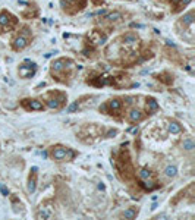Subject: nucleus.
<instances>
[{"label":"nucleus","mask_w":195,"mask_h":220,"mask_svg":"<svg viewBox=\"0 0 195 220\" xmlns=\"http://www.w3.org/2000/svg\"><path fill=\"white\" fill-rule=\"evenodd\" d=\"M16 25V18L12 16L9 12L3 11L0 13V32H6Z\"/></svg>","instance_id":"obj_1"},{"label":"nucleus","mask_w":195,"mask_h":220,"mask_svg":"<svg viewBox=\"0 0 195 220\" xmlns=\"http://www.w3.org/2000/svg\"><path fill=\"white\" fill-rule=\"evenodd\" d=\"M29 29L28 28H24L22 32L18 35L16 38L13 40V43H12V47H13V50H22V49H25L28 45V43H29Z\"/></svg>","instance_id":"obj_2"},{"label":"nucleus","mask_w":195,"mask_h":220,"mask_svg":"<svg viewBox=\"0 0 195 220\" xmlns=\"http://www.w3.org/2000/svg\"><path fill=\"white\" fill-rule=\"evenodd\" d=\"M51 156L54 160H72L75 157V153L69 148H63V147H54L53 151H51Z\"/></svg>","instance_id":"obj_3"},{"label":"nucleus","mask_w":195,"mask_h":220,"mask_svg":"<svg viewBox=\"0 0 195 220\" xmlns=\"http://www.w3.org/2000/svg\"><path fill=\"white\" fill-rule=\"evenodd\" d=\"M69 62L71 60H66V59H57V60H54L53 65H51V73H53V76H57L60 72L66 71V68H73V62L69 66H66Z\"/></svg>","instance_id":"obj_4"},{"label":"nucleus","mask_w":195,"mask_h":220,"mask_svg":"<svg viewBox=\"0 0 195 220\" xmlns=\"http://www.w3.org/2000/svg\"><path fill=\"white\" fill-rule=\"evenodd\" d=\"M35 69H37V66H35V63L32 62H24L21 66H19V75L22 76V78H31L34 73H35Z\"/></svg>","instance_id":"obj_5"},{"label":"nucleus","mask_w":195,"mask_h":220,"mask_svg":"<svg viewBox=\"0 0 195 220\" xmlns=\"http://www.w3.org/2000/svg\"><path fill=\"white\" fill-rule=\"evenodd\" d=\"M60 3H62V7H63L65 11H67L69 7H75V9H73V13L76 11H81V9L85 7V0H60Z\"/></svg>","instance_id":"obj_6"},{"label":"nucleus","mask_w":195,"mask_h":220,"mask_svg":"<svg viewBox=\"0 0 195 220\" xmlns=\"http://www.w3.org/2000/svg\"><path fill=\"white\" fill-rule=\"evenodd\" d=\"M106 34H103L101 31H93L91 35H89V43L94 45H100V44H104L106 41Z\"/></svg>","instance_id":"obj_7"},{"label":"nucleus","mask_w":195,"mask_h":220,"mask_svg":"<svg viewBox=\"0 0 195 220\" xmlns=\"http://www.w3.org/2000/svg\"><path fill=\"white\" fill-rule=\"evenodd\" d=\"M63 101H65V96L63 94H57V97H51V98L47 100V106L51 109H59Z\"/></svg>","instance_id":"obj_8"},{"label":"nucleus","mask_w":195,"mask_h":220,"mask_svg":"<svg viewBox=\"0 0 195 220\" xmlns=\"http://www.w3.org/2000/svg\"><path fill=\"white\" fill-rule=\"evenodd\" d=\"M106 109H109V113L113 114L115 112H119L122 109V101L119 98H115V100H110V101L106 104Z\"/></svg>","instance_id":"obj_9"},{"label":"nucleus","mask_w":195,"mask_h":220,"mask_svg":"<svg viewBox=\"0 0 195 220\" xmlns=\"http://www.w3.org/2000/svg\"><path fill=\"white\" fill-rule=\"evenodd\" d=\"M122 41L125 45H134L138 43V35L134 32H128V34L122 35Z\"/></svg>","instance_id":"obj_10"},{"label":"nucleus","mask_w":195,"mask_h":220,"mask_svg":"<svg viewBox=\"0 0 195 220\" xmlns=\"http://www.w3.org/2000/svg\"><path fill=\"white\" fill-rule=\"evenodd\" d=\"M28 101H29L28 104L22 101V104L27 106V109H31V110H43L44 109V104L41 101H38V100H28Z\"/></svg>","instance_id":"obj_11"},{"label":"nucleus","mask_w":195,"mask_h":220,"mask_svg":"<svg viewBox=\"0 0 195 220\" xmlns=\"http://www.w3.org/2000/svg\"><path fill=\"white\" fill-rule=\"evenodd\" d=\"M35 175H37V167H32V178L29 176V181H28V191L32 194L34 191H35V182H37V179H35Z\"/></svg>","instance_id":"obj_12"},{"label":"nucleus","mask_w":195,"mask_h":220,"mask_svg":"<svg viewBox=\"0 0 195 220\" xmlns=\"http://www.w3.org/2000/svg\"><path fill=\"white\" fill-rule=\"evenodd\" d=\"M141 119H142V113L139 112V110L134 109V110L129 112V120H131V122H134L135 123V122H139Z\"/></svg>","instance_id":"obj_13"},{"label":"nucleus","mask_w":195,"mask_h":220,"mask_svg":"<svg viewBox=\"0 0 195 220\" xmlns=\"http://www.w3.org/2000/svg\"><path fill=\"white\" fill-rule=\"evenodd\" d=\"M157 109H158V104H157V101H156V100H153V98H150V100H148V103H147V112L151 114L153 112H156Z\"/></svg>","instance_id":"obj_14"},{"label":"nucleus","mask_w":195,"mask_h":220,"mask_svg":"<svg viewBox=\"0 0 195 220\" xmlns=\"http://www.w3.org/2000/svg\"><path fill=\"white\" fill-rule=\"evenodd\" d=\"M136 213H138V210L135 209V207H132V209H128V210H126V211L123 213V216H125V219H135Z\"/></svg>","instance_id":"obj_15"},{"label":"nucleus","mask_w":195,"mask_h":220,"mask_svg":"<svg viewBox=\"0 0 195 220\" xmlns=\"http://www.w3.org/2000/svg\"><path fill=\"white\" fill-rule=\"evenodd\" d=\"M182 131L180 128V125L176 123V122H172V123H169V132H172V134H179Z\"/></svg>","instance_id":"obj_16"},{"label":"nucleus","mask_w":195,"mask_h":220,"mask_svg":"<svg viewBox=\"0 0 195 220\" xmlns=\"http://www.w3.org/2000/svg\"><path fill=\"white\" fill-rule=\"evenodd\" d=\"M122 18V15L119 13V12H113V13H110V15H107V21H110V22H113V21H117V19H120Z\"/></svg>","instance_id":"obj_17"},{"label":"nucleus","mask_w":195,"mask_h":220,"mask_svg":"<svg viewBox=\"0 0 195 220\" xmlns=\"http://www.w3.org/2000/svg\"><path fill=\"white\" fill-rule=\"evenodd\" d=\"M166 175L170 176V178H172V176H175V175H176V167H175V166H167V167H166Z\"/></svg>","instance_id":"obj_18"},{"label":"nucleus","mask_w":195,"mask_h":220,"mask_svg":"<svg viewBox=\"0 0 195 220\" xmlns=\"http://www.w3.org/2000/svg\"><path fill=\"white\" fill-rule=\"evenodd\" d=\"M139 176H141L142 179H148V178L151 176V172L150 170H147V169H142L141 172H139Z\"/></svg>","instance_id":"obj_19"},{"label":"nucleus","mask_w":195,"mask_h":220,"mask_svg":"<svg viewBox=\"0 0 195 220\" xmlns=\"http://www.w3.org/2000/svg\"><path fill=\"white\" fill-rule=\"evenodd\" d=\"M0 191H2V194H3L5 197H7V195H9V191H7V188H6L3 183H0Z\"/></svg>","instance_id":"obj_20"},{"label":"nucleus","mask_w":195,"mask_h":220,"mask_svg":"<svg viewBox=\"0 0 195 220\" xmlns=\"http://www.w3.org/2000/svg\"><path fill=\"white\" fill-rule=\"evenodd\" d=\"M184 147L186 148V150H192V148H194V142H192V141H185L184 142Z\"/></svg>","instance_id":"obj_21"},{"label":"nucleus","mask_w":195,"mask_h":220,"mask_svg":"<svg viewBox=\"0 0 195 220\" xmlns=\"http://www.w3.org/2000/svg\"><path fill=\"white\" fill-rule=\"evenodd\" d=\"M38 216L40 217H44V219H49V217H50V213H49V211H46V210H43Z\"/></svg>","instance_id":"obj_22"},{"label":"nucleus","mask_w":195,"mask_h":220,"mask_svg":"<svg viewBox=\"0 0 195 220\" xmlns=\"http://www.w3.org/2000/svg\"><path fill=\"white\" fill-rule=\"evenodd\" d=\"M76 109H78V103H73L72 106H69L67 110H69V112H73V110H76Z\"/></svg>","instance_id":"obj_23"},{"label":"nucleus","mask_w":195,"mask_h":220,"mask_svg":"<svg viewBox=\"0 0 195 220\" xmlns=\"http://www.w3.org/2000/svg\"><path fill=\"white\" fill-rule=\"evenodd\" d=\"M93 2H94V5H101L103 0H93Z\"/></svg>","instance_id":"obj_24"},{"label":"nucleus","mask_w":195,"mask_h":220,"mask_svg":"<svg viewBox=\"0 0 195 220\" xmlns=\"http://www.w3.org/2000/svg\"><path fill=\"white\" fill-rule=\"evenodd\" d=\"M131 132H132V134H136V132H138V128H132V129H131Z\"/></svg>","instance_id":"obj_25"}]
</instances>
